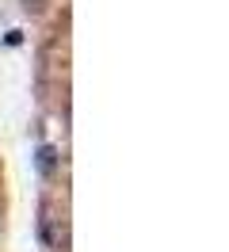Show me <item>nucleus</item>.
I'll return each instance as SVG.
<instances>
[{
  "label": "nucleus",
  "instance_id": "1",
  "mask_svg": "<svg viewBox=\"0 0 229 252\" xmlns=\"http://www.w3.org/2000/svg\"><path fill=\"white\" fill-rule=\"evenodd\" d=\"M38 241H42V249H50V252H65V245H69L65 221H61L50 206H42V214H38Z\"/></svg>",
  "mask_w": 229,
  "mask_h": 252
},
{
  "label": "nucleus",
  "instance_id": "2",
  "mask_svg": "<svg viewBox=\"0 0 229 252\" xmlns=\"http://www.w3.org/2000/svg\"><path fill=\"white\" fill-rule=\"evenodd\" d=\"M58 168H61L58 149H54V145H38V153H34V172L42 176V180H54Z\"/></svg>",
  "mask_w": 229,
  "mask_h": 252
},
{
  "label": "nucleus",
  "instance_id": "3",
  "mask_svg": "<svg viewBox=\"0 0 229 252\" xmlns=\"http://www.w3.org/2000/svg\"><path fill=\"white\" fill-rule=\"evenodd\" d=\"M23 4H27V8H42V0H23Z\"/></svg>",
  "mask_w": 229,
  "mask_h": 252
}]
</instances>
